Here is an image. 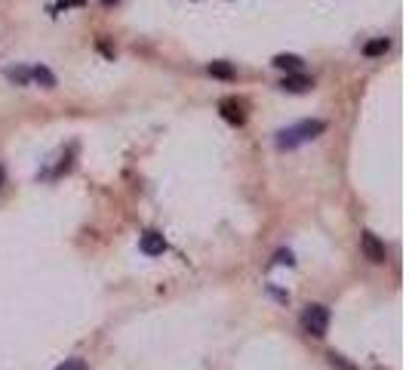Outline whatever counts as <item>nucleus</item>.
<instances>
[{
	"mask_svg": "<svg viewBox=\"0 0 409 370\" xmlns=\"http://www.w3.org/2000/svg\"><path fill=\"white\" fill-rule=\"evenodd\" d=\"M326 130V124L323 120H301V124L290 127V130H280L277 133V148H296L301 142L320 136V133Z\"/></svg>",
	"mask_w": 409,
	"mask_h": 370,
	"instance_id": "nucleus-1",
	"label": "nucleus"
},
{
	"mask_svg": "<svg viewBox=\"0 0 409 370\" xmlns=\"http://www.w3.org/2000/svg\"><path fill=\"white\" fill-rule=\"evenodd\" d=\"M329 327V309L326 305H308L305 312H301V330L308 333V337H323Z\"/></svg>",
	"mask_w": 409,
	"mask_h": 370,
	"instance_id": "nucleus-2",
	"label": "nucleus"
},
{
	"mask_svg": "<svg viewBox=\"0 0 409 370\" xmlns=\"http://www.w3.org/2000/svg\"><path fill=\"white\" fill-rule=\"evenodd\" d=\"M219 111H222V118H225L228 124H234V127L247 124V111H243V102H237V99H222V102H219Z\"/></svg>",
	"mask_w": 409,
	"mask_h": 370,
	"instance_id": "nucleus-3",
	"label": "nucleus"
},
{
	"mask_svg": "<svg viewBox=\"0 0 409 370\" xmlns=\"http://www.w3.org/2000/svg\"><path fill=\"white\" fill-rule=\"evenodd\" d=\"M360 247H363V253H366V259L369 262H385V244L372 232L360 234Z\"/></svg>",
	"mask_w": 409,
	"mask_h": 370,
	"instance_id": "nucleus-4",
	"label": "nucleus"
},
{
	"mask_svg": "<svg viewBox=\"0 0 409 370\" xmlns=\"http://www.w3.org/2000/svg\"><path fill=\"white\" fill-rule=\"evenodd\" d=\"M139 247H142V253L145 256H160L163 250H167V241H163L160 232H145L142 234V241H139Z\"/></svg>",
	"mask_w": 409,
	"mask_h": 370,
	"instance_id": "nucleus-5",
	"label": "nucleus"
},
{
	"mask_svg": "<svg viewBox=\"0 0 409 370\" xmlns=\"http://www.w3.org/2000/svg\"><path fill=\"white\" fill-rule=\"evenodd\" d=\"M274 65L283 68V71H290V74H299V71H301V56L280 53V56H274Z\"/></svg>",
	"mask_w": 409,
	"mask_h": 370,
	"instance_id": "nucleus-6",
	"label": "nucleus"
},
{
	"mask_svg": "<svg viewBox=\"0 0 409 370\" xmlns=\"http://www.w3.org/2000/svg\"><path fill=\"white\" fill-rule=\"evenodd\" d=\"M280 87L290 90V92H305L308 87H311V77H305V74H286Z\"/></svg>",
	"mask_w": 409,
	"mask_h": 370,
	"instance_id": "nucleus-7",
	"label": "nucleus"
},
{
	"mask_svg": "<svg viewBox=\"0 0 409 370\" xmlns=\"http://www.w3.org/2000/svg\"><path fill=\"white\" fill-rule=\"evenodd\" d=\"M31 81L43 83V87H56L53 71H49V68H43V65H34V68H31Z\"/></svg>",
	"mask_w": 409,
	"mask_h": 370,
	"instance_id": "nucleus-8",
	"label": "nucleus"
},
{
	"mask_svg": "<svg viewBox=\"0 0 409 370\" xmlns=\"http://www.w3.org/2000/svg\"><path fill=\"white\" fill-rule=\"evenodd\" d=\"M206 71H210L212 77H225V81H231V77H234V68L228 65V62H210V68H206Z\"/></svg>",
	"mask_w": 409,
	"mask_h": 370,
	"instance_id": "nucleus-9",
	"label": "nucleus"
},
{
	"mask_svg": "<svg viewBox=\"0 0 409 370\" xmlns=\"http://www.w3.org/2000/svg\"><path fill=\"white\" fill-rule=\"evenodd\" d=\"M387 47H391L387 38H378V40H369V44L363 47V53L366 56H382V53H387Z\"/></svg>",
	"mask_w": 409,
	"mask_h": 370,
	"instance_id": "nucleus-10",
	"label": "nucleus"
},
{
	"mask_svg": "<svg viewBox=\"0 0 409 370\" xmlns=\"http://www.w3.org/2000/svg\"><path fill=\"white\" fill-rule=\"evenodd\" d=\"M3 74L10 77L12 83H28V81H31V68H6Z\"/></svg>",
	"mask_w": 409,
	"mask_h": 370,
	"instance_id": "nucleus-11",
	"label": "nucleus"
},
{
	"mask_svg": "<svg viewBox=\"0 0 409 370\" xmlns=\"http://www.w3.org/2000/svg\"><path fill=\"white\" fill-rule=\"evenodd\" d=\"M56 370H86V364H83L81 358H68V361H65V364H59Z\"/></svg>",
	"mask_w": 409,
	"mask_h": 370,
	"instance_id": "nucleus-12",
	"label": "nucleus"
},
{
	"mask_svg": "<svg viewBox=\"0 0 409 370\" xmlns=\"http://www.w3.org/2000/svg\"><path fill=\"white\" fill-rule=\"evenodd\" d=\"M277 262H286V266H290L292 256H290V253H277Z\"/></svg>",
	"mask_w": 409,
	"mask_h": 370,
	"instance_id": "nucleus-13",
	"label": "nucleus"
},
{
	"mask_svg": "<svg viewBox=\"0 0 409 370\" xmlns=\"http://www.w3.org/2000/svg\"><path fill=\"white\" fill-rule=\"evenodd\" d=\"M0 185H3V163H0Z\"/></svg>",
	"mask_w": 409,
	"mask_h": 370,
	"instance_id": "nucleus-14",
	"label": "nucleus"
},
{
	"mask_svg": "<svg viewBox=\"0 0 409 370\" xmlns=\"http://www.w3.org/2000/svg\"><path fill=\"white\" fill-rule=\"evenodd\" d=\"M102 3H105V6H111V3H117V0H102Z\"/></svg>",
	"mask_w": 409,
	"mask_h": 370,
	"instance_id": "nucleus-15",
	"label": "nucleus"
}]
</instances>
